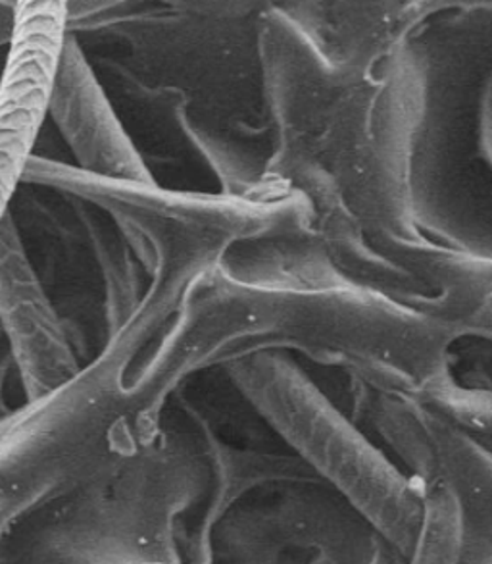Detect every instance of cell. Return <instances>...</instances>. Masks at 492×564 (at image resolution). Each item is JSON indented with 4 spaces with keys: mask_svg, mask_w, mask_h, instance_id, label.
<instances>
[{
    "mask_svg": "<svg viewBox=\"0 0 492 564\" xmlns=\"http://www.w3.org/2000/svg\"><path fill=\"white\" fill-rule=\"evenodd\" d=\"M404 56L416 85L417 170L492 182V4L425 14Z\"/></svg>",
    "mask_w": 492,
    "mask_h": 564,
    "instance_id": "obj_1",
    "label": "cell"
}]
</instances>
